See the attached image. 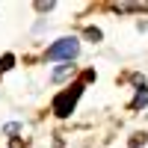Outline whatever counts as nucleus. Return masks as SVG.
<instances>
[{"instance_id":"f257e3e1","label":"nucleus","mask_w":148,"mask_h":148,"mask_svg":"<svg viewBox=\"0 0 148 148\" xmlns=\"http://www.w3.org/2000/svg\"><path fill=\"white\" fill-rule=\"evenodd\" d=\"M80 92H83V83H74V86H68L65 92H59V95L53 98V113L62 116V119L71 116V110H74V104H77Z\"/></svg>"},{"instance_id":"f03ea898","label":"nucleus","mask_w":148,"mask_h":148,"mask_svg":"<svg viewBox=\"0 0 148 148\" xmlns=\"http://www.w3.org/2000/svg\"><path fill=\"white\" fill-rule=\"evenodd\" d=\"M80 53V45H77V39H59L56 45H51L47 47V59H71Z\"/></svg>"},{"instance_id":"7ed1b4c3","label":"nucleus","mask_w":148,"mask_h":148,"mask_svg":"<svg viewBox=\"0 0 148 148\" xmlns=\"http://www.w3.org/2000/svg\"><path fill=\"white\" fill-rule=\"evenodd\" d=\"M145 104H148V89L142 86V89L136 92V98H133V104H130V107H133V110H139V107H145Z\"/></svg>"},{"instance_id":"20e7f679","label":"nucleus","mask_w":148,"mask_h":148,"mask_svg":"<svg viewBox=\"0 0 148 148\" xmlns=\"http://www.w3.org/2000/svg\"><path fill=\"white\" fill-rule=\"evenodd\" d=\"M12 62H15V56H12V53H6L3 59H0V74H3V71H9V68H12Z\"/></svg>"},{"instance_id":"39448f33","label":"nucleus","mask_w":148,"mask_h":148,"mask_svg":"<svg viewBox=\"0 0 148 148\" xmlns=\"http://www.w3.org/2000/svg\"><path fill=\"white\" fill-rule=\"evenodd\" d=\"M68 74H71V65H62V68H56V71H53V80H65Z\"/></svg>"},{"instance_id":"423d86ee","label":"nucleus","mask_w":148,"mask_h":148,"mask_svg":"<svg viewBox=\"0 0 148 148\" xmlns=\"http://www.w3.org/2000/svg\"><path fill=\"white\" fill-rule=\"evenodd\" d=\"M86 39H92V42H101V30H98V27H86Z\"/></svg>"},{"instance_id":"0eeeda50","label":"nucleus","mask_w":148,"mask_h":148,"mask_svg":"<svg viewBox=\"0 0 148 148\" xmlns=\"http://www.w3.org/2000/svg\"><path fill=\"white\" fill-rule=\"evenodd\" d=\"M36 9H39V12H51L53 3H51V0H47V3H36Z\"/></svg>"}]
</instances>
